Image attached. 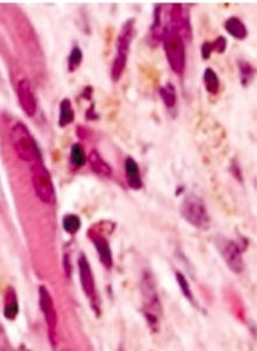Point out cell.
I'll return each mask as SVG.
<instances>
[{"mask_svg":"<svg viewBox=\"0 0 257 351\" xmlns=\"http://www.w3.org/2000/svg\"><path fill=\"white\" fill-rule=\"evenodd\" d=\"M11 140L17 156L26 163L42 162V154L37 141L24 123L18 122L11 131Z\"/></svg>","mask_w":257,"mask_h":351,"instance_id":"cell-1","label":"cell"},{"mask_svg":"<svg viewBox=\"0 0 257 351\" xmlns=\"http://www.w3.org/2000/svg\"><path fill=\"white\" fill-rule=\"evenodd\" d=\"M162 43H163L164 52H166L167 60L171 70L174 73L182 75L185 71L186 65L185 40L174 31L167 30Z\"/></svg>","mask_w":257,"mask_h":351,"instance_id":"cell-2","label":"cell"},{"mask_svg":"<svg viewBox=\"0 0 257 351\" xmlns=\"http://www.w3.org/2000/svg\"><path fill=\"white\" fill-rule=\"evenodd\" d=\"M133 32H135V20L130 19L122 26L118 39H117V53L113 58L112 65H111V79L113 81H118L124 72L126 63H128Z\"/></svg>","mask_w":257,"mask_h":351,"instance_id":"cell-3","label":"cell"},{"mask_svg":"<svg viewBox=\"0 0 257 351\" xmlns=\"http://www.w3.org/2000/svg\"><path fill=\"white\" fill-rule=\"evenodd\" d=\"M179 212L184 219L196 229L207 230L210 226V217L207 207L197 195L190 194L185 196L179 205Z\"/></svg>","mask_w":257,"mask_h":351,"instance_id":"cell-4","label":"cell"},{"mask_svg":"<svg viewBox=\"0 0 257 351\" xmlns=\"http://www.w3.org/2000/svg\"><path fill=\"white\" fill-rule=\"evenodd\" d=\"M32 185L36 196L44 204L56 203V191L52 177L42 162H37L32 166Z\"/></svg>","mask_w":257,"mask_h":351,"instance_id":"cell-5","label":"cell"},{"mask_svg":"<svg viewBox=\"0 0 257 351\" xmlns=\"http://www.w3.org/2000/svg\"><path fill=\"white\" fill-rule=\"evenodd\" d=\"M142 292L144 298V311L151 324H157L162 314L161 299L158 296L155 281L151 275H145L142 281Z\"/></svg>","mask_w":257,"mask_h":351,"instance_id":"cell-6","label":"cell"},{"mask_svg":"<svg viewBox=\"0 0 257 351\" xmlns=\"http://www.w3.org/2000/svg\"><path fill=\"white\" fill-rule=\"evenodd\" d=\"M217 249L220 251L222 258L224 259L228 268L235 274L242 273L244 268V262L242 257V251L240 246L234 240L228 238H218Z\"/></svg>","mask_w":257,"mask_h":351,"instance_id":"cell-7","label":"cell"},{"mask_svg":"<svg viewBox=\"0 0 257 351\" xmlns=\"http://www.w3.org/2000/svg\"><path fill=\"white\" fill-rule=\"evenodd\" d=\"M39 306L44 315V318H45L47 329H49L50 338L53 342L55 341V331L57 327V312L52 296H51L50 291L44 285L39 287Z\"/></svg>","mask_w":257,"mask_h":351,"instance_id":"cell-8","label":"cell"},{"mask_svg":"<svg viewBox=\"0 0 257 351\" xmlns=\"http://www.w3.org/2000/svg\"><path fill=\"white\" fill-rule=\"evenodd\" d=\"M17 97L18 102L20 104L21 110L25 115L28 117H33L37 113L38 104L36 96L31 86V83L27 79H20L17 84Z\"/></svg>","mask_w":257,"mask_h":351,"instance_id":"cell-9","label":"cell"},{"mask_svg":"<svg viewBox=\"0 0 257 351\" xmlns=\"http://www.w3.org/2000/svg\"><path fill=\"white\" fill-rule=\"evenodd\" d=\"M78 269L82 289L88 298H92L94 296V280L86 256L81 255V257L78 258Z\"/></svg>","mask_w":257,"mask_h":351,"instance_id":"cell-10","label":"cell"},{"mask_svg":"<svg viewBox=\"0 0 257 351\" xmlns=\"http://www.w3.org/2000/svg\"><path fill=\"white\" fill-rule=\"evenodd\" d=\"M88 236H90L91 242L93 243L94 246H96V250L98 252V256H99L101 264H103L105 268L110 269L112 267V252H111L110 245L109 243H107V240L104 238L103 236L99 235V233L93 231H90Z\"/></svg>","mask_w":257,"mask_h":351,"instance_id":"cell-11","label":"cell"},{"mask_svg":"<svg viewBox=\"0 0 257 351\" xmlns=\"http://www.w3.org/2000/svg\"><path fill=\"white\" fill-rule=\"evenodd\" d=\"M125 177L126 182L130 189L132 190H141L143 188V180L141 177V171H139V166L137 162L133 159L132 157H128L125 159Z\"/></svg>","mask_w":257,"mask_h":351,"instance_id":"cell-12","label":"cell"},{"mask_svg":"<svg viewBox=\"0 0 257 351\" xmlns=\"http://www.w3.org/2000/svg\"><path fill=\"white\" fill-rule=\"evenodd\" d=\"M224 28L231 37L237 40H244L248 37V28L240 18L230 17L225 20Z\"/></svg>","mask_w":257,"mask_h":351,"instance_id":"cell-13","label":"cell"},{"mask_svg":"<svg viewBox=\"0 0 257 351\" xmlns=\"http://www.w3.org/2000/svg\"><path fill=\"white\" fill-rule=\"evenodd\" d=\"M19 314V304L15 290L12 286H8L5 292L4 299V316L9 321H13Z\"/></svg>","mask_w":257,"mask_h":351,"instance_id":"cell-14","label":"cell"},{"mask_svg":"<svg viewBox=\"0 0 257 351\" xmlns=\"http://www.w3.org/2000/svg\"><path fill=\"white\" fill-rule=\"evenodd\" d=\"M87 160H88V164H90L91 170L94 173H97V175L109 177L111 176V173H112L111 166L103 159V158H101V156L97 150H92L91 152L88 153Z\"/></svg>","mask_w":257,"mask_h":351,"instance_id":"cell-15","label":"cell"},{"mask_svg":"<svg viewBox=\"0 0 257 351\" xmlns=\"http://www.w3.org/2000/svg\"><path fill=\"white\" fill-rule=\"evenodd\" d=\"M162 8H163V6L161 5H157L156 8H155L154 23H152L150 31L152 42L156 43H160L163 40V37L167 31V24H164L163 20H162Z\"/></svg>","mask_w":257,"mask_h":351,"instance_id":"cell-16","label":"cell"},{"mask_svg":"<svg viewBox=\"0 0 257 351\" xmlns=\"http://www.w3.org/2000/svg\"><path fill=\"white\" fill-rule=\"evenodd\" d=\"M75 119V111L74 107H72L71 100L65 98V99L62 100L59 107V119H58V124L60 128H65L71 124Z\"/></svg>","mask_w":257,"mask_h":351,"instance_id":"cell-17","label":"cell"},{"mask_svg":"<svg viewBox=\"0 0 257 351\" xmlns=\"http://www.w3.org/2000/svg\"><path fill=\"white\" fill-rule=\"evenodd\" d=\"M203 83H204L205 90L208 93L216 96L220 91V79L218 75L211 68L205 69L204 73H203Z\"/></svg>","mask_w":257,"mask_h":351,"instance_id":"cell-18","label":"cell"},{"mask_svg":"<svg viewBox=\"0 0 257 351\" xmlns=\"http://www.w3.org/2000/svg\"><path fill=\"white\" fill-rule=\"evenodd\" d=\"M160 96L168 109H172V107L176 105L177 94H176V88H174L172 83H167L164 86H161Z\"/></svg>","mask_w":257,"mask_h":351,"instance_id":"cell-19","label":"cell"},{"mask_svg":"<svg viewBox=\"0 0 257 351\" xmlns=\"http://www.w3.org/2000/svg\"><path fill=\"white\" fill-rule=\"evenodd\" d=\"M85 151L84 147L82 146L79 143H75L71 147V152H70V162H71V165L78 169V167H82L85 164Z\"/></svg>","mask_w":257,"mask_h":351,"instance_id":"cell-20","label":"cell"},{"mask_svg":"<svg viewBox=\"0 0 257 351\" xmlns=\"http://www.w3.org/2000/svg\"><path fill=\"white\" fill-rule=\"evenodd\" d=\"M239 70H240L241 83H242L244 87L248 86L250 81L254 79V75H255V69H254V66L250 64V63L246 62V60H240Z\"/></svg>","mask_w":257,"mask_h":351,"instance_id":"cell-21","label":"cell"},{"mask_svg":"<svg viewBox=\"0 0 257 351\" xmlns=\"http://www.w3.org/2000/svg\"><path fill=\"white\" fill-rule=\"evenodd\" d=\"M82 222L81 218L77 214L69 213L63 218V229L65 232H68L69 235H76L81 229Z\"/></svg>","mask_w":257,"mask_h":351,"instance_id":"cell-22","label":"cell"},{"mask_svg":"<svg viewBox=\"0 0 257 351\" xmlns=\"http://www.w3.org/2000/svg\"><path fill=\"white\" fill-rule=\"evenodd\" d=\"M83 60V52L79 49V46H74L68 58V69L70 72H75L79 68Z\"/></svg>","mask_w":257,"mask_h":351,"instance_id":"cell-23","label":"cell"},{"mask_svg":"<svg viewBox=\"0 0 257 351\" xmlns=\"http://www.w3.org/2000/svg\"><path fill=\"white\" fill-rule=\"evenodd\" d=\"M176 278H177V282L179 284L180 290H182V292L184 293V296L186 297V298L191 300L192 299V292L191 289H190L188 281H186V278L184 277V275L182 273H176Z\"/></svg>","mask_w":257,"mask_h":351,"instance_id":"cell-24","label":"cell"},{"mask_svg":"<svg viewBox=\"0 0 257 351\" xmlns=\"http://www.w3.org/2000/svg\"><path fill=\"white\" fill-rule=\"evenodd\" d=\"M227 39L224 37L220 36L218 38H216L214 42H211V49L212 52H217V53H223L225 50H227Z\"/></svg>","mask_w":257,"mask_h":351,"instance_id":"cell-25","label":"cell"},{"mask_svg":"<svg viewBox=\"0 0 257 351\" xmlns=\"http://www.w3.org/2000/svg\"><path fill=\"white\" fill-rule=\"evenodd\" d=\"M201 52H202V58L204 60L209 59L212 55V49H211V43L210 42H204L202 44L201 47Z\"/></svg>","mask_w":257,"mask_h":351,"instance_id":"cell-26","label":"cell"},{"mask_svg":"<svg viewBox=\"0 0 257 351\" xmlns=\"http://www.w3.org/2000/svg\"><path fill=\"white\" fill-rule=\"evenodd\" d=\"M62 351H71V350H62Z\"/></svg>","mask_w":257,"mask_h":351,"instance_id":"cell-27","label":"cell"}]
</instances>
